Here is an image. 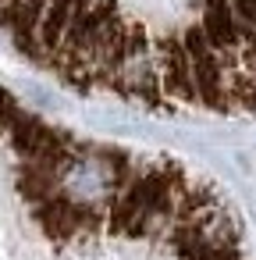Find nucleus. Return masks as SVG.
Wrapping results in <instances>:
<instances>
[{"label":"nucleus","mask_w":256,"mask_h":260,"mask_svg":"<svg viewBox=\"0 0 256 260\" xmlns=\"http://www.w3.org/2000/svg\"><path fill=\"white\" fill-rule=\"evenodd\" d=\"M0 260H249V249L203 175L50 121L0 82Z\"/></svg>","instance_id":"1"},{"label":"nucleus","mask_w":256,"mask_h":260,"mask_svg":"<svg viewBox=\"0 0 256 260\" xmlns=\"http://www.w3.org/2000/svg\"><path fill=\"white\" fill-rule=\"evenodd\" d=\"M0 36L89 96L181 118L256 107V0H0Z\"/></svg>","instance_id":"2"}]
</instances>
